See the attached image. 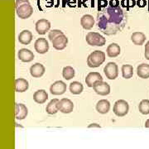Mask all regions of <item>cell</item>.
I'll return each mask as SVG.
<instances>
[{"mask_svg":"<svg viewBox=\"0 0 149 149\" xmlns=\"http://www.w3.org/2000/svg\"><path fill=\"white\" fill-rule=\"evenodd\" d=\"M89 128H101L99 124H97V123H92V124H91V125H89Z\"/></svg>","mask_w":149,"mask_h":149,"instance_id":"cell-35","label":"cell"},{"mask_svg":"<svg viewBox=\"0 0 149 149\" xmlns=\"http://www.w3.org/2000/svg\"><path fill=\"white\" fill-rule=\"evenodd\" d=\"M139 112L144 115L149 113V100H143L139 103Z\"/></svg>","mask_w":149,"mask_h":149,"instance_id":"cell-29","label":"cell"},{"mask_svg":"<svg viewBox=\"0 0 149 149\" xmlns=\"http://www.w3.org/2000/svg\"><path fill=\"white\" fill-rule=\"evenodd\" d=\"M110 109V103L107 100H101L96 104V110L101 114H105Z\"/></svg>","mask_w":149,"mask_h":149,"instance_id":"cell-19","label":"cell"},{"mask_svg":"<svg viewBox=\"0 0 149 149\" xmlns=\"http://www.w3.org/2000/svg\"><path fill=\"white\" fill-rule=\"evenodd\" d=\"M106 52L109 57L114 58V57H117L118 56H119L120 52H121V49H120V47L118 45L117 43H111L107 47Z\"/></svg>","mask_w":149,"mask_h":149,"instance_id":"cell-21","label":"cell"},{"mask_svg":"<svg viewBox=\"0 0 149 149\" xmlns=\"http://www.w3.org/2000/svg\"><path fill=\"white\" fill-rule=\"evenodd\" d=\"M148 13H149V0H148Z\"/></svg>","mask_w":149,"mask_h":149,"instance_id":"cell-37","label":"cell"},{"mask_svg":"<svg viewBox=\"0 0 149 149\" xmlns=\"http://www.w3.org/2000/svg\"><path fill=\"white\" fill-rule=\"evenodd\" d=\"M34 48L37 53L45 54L49 51V43L45 38H38L35 42Z\"/></svg>","mask_w":149,"mask_h":149,"instance_id":"cell-10","label":"cell"},{"mask_svg":"<svg viewBox=\"0 0 149 149\" xmlns=\"http://www.w3.org/2000/svg\"><path fill=\"white\" fill-rule=\"evenodd\" d=\"M135 5V1L134 0H128V3H127V5H126V8H127V9H129L130 8H133Z\"/></svg>","mask_w":149,"mask_h":149,"instance_id":"cell-33","label":"cell"},{"mask_svg":"<svg viewBox=\"0 0 149 149\" xmlns=\"http://www.w3.org/2000/svg\"><path fill=\"white\" fill-rule=\"evenodd\" d=\"M137 74L143 79L149 78V64L143 63L139 65L137 68Z\"/></svg>","mask_w":149,"mask_h":149,"instance_id":"cell-23","label":"cell"},{"mask_svg":"<svg viewBox=\"0 0 149 149\" xmlns=\"http://www.w3.org/2000/svg\"><path fill=\"white\" fill-rule=\"evenodd\" d=\"M28 87H29V84L27 80L23 78H19L15 80V89L17 92L19 93L25 92L28 90Z\"/></svg>","mask_w":149,"mask_h":149,"instance_id":"cell-22","label":"cell"},{"mask_svg":"<svg viewBox=\"0 0 149 149\" xmlns=\"http://www.w3.org/2000/svg\"><path fill=\"white\" fill-rule=\"evenodd\" d=\"M109 6L113 8H116L119 6V1L118 0H110L109 1Z\"/></svg>","mask_w":149,"mask_h":149,"instance_id":"cell-32","label":"cell"},{"mask_svg":"<svg viewBox=\"0 0 149 149\" xmlns=\"http://www.w3.org/2000/svg\"><path fill=\"white\" fill-rule=\"evenodd\" d=\"M146 4H147L146 0H138L137 2V5L139 6V8H143L146 6Z\"/></svg>","mask_w":149,"mask_h":149,"instance_id":"cell-34","label":"cell"},{"mask_svg":"<svg viewBox=\"0 0 149 149\" xmlns=\"http://www.w3.org/2000/svg\"><path fill=\"white\" fill-rule=\"evenodd\" d=\"M85 40L90 46H93V47L94 46L103 47L104 45H105L106 42L105 38L98 32H89L86 35Z\"/></svg>","mask_w":149,"mask_h":149,"instance_id":"cell-4","label":"cell"},{"mask_svg":"<svg viewBox=\"0 0 149 149\" xmlns=\"http://www.w3.org/2000/svg\"><path fill=\"white\" fill-rule=\"evenodd\" d=\"M80 24L85 30H91L95 25V19H94L93 16H91L90 14H86L81 17Z\"/></svg>","mask_w":149,"mask_h":149,"instance_id":"cell-16","label":"cell"},{"mask_svg":"<svg viewBox=\"0 0 149 149\" xmlns=\"http://www.w3.org/2000/svg\"><path fill=\"white\" fill-rule=\"evenodd\" d=\"M145 58L149 60V41L145 45Z\"/></svg>","mask_w":149,"mask_h":149,"instance_id":"cell-31","label":"cell"},{"mask_svg":"<svg viewBox=\"0 0 149 149\" xmlns=\"http://www.w3.org/2000/svg\"><path fill=\"white\" fill-rule=\"evenodd\" d=\"M105 61V53L101 51H95L87 58V65L91 68L100 66Z\"/></svg>","mask_w":149,"mask_h":149,"instance_id":"cell-3","label":"cell"},{"mask_svg":"<svg viewBox=\"0 0 149 149\" xmlns=\"http://www.w3.org/2000/svg\"><path fill=\"white\" fill-rule=\"evenodd\" d=\"M51 28V22L47 19H40L36 23V31L39 35H44L49 32Z\"/></svg>","mask_w":149,"mask_h":149,"instance_id":"cell-11","label":"cell"},{"mask_svg":"<svg viewBox=\"0 0 149 149\" xmlns=\"http://www.w3.org/2000/svg\"><path fill=\"white\" fill-rule=\"evenodd\" d=\"M63 34H64V32H61V30H58V29H53V30H52V31L49 32L48 37H49L50 41L52 42L56 37H57L58 36H60V35H63Z\"/></svg>","mask_w":149,"mask_h":149,"instance_id":"cell-30","label":"cell"},{"mask_svg":"<svg viewBox=\"0 0 149 149\" xmlns=\"http://www.w3.org/2000/svg\"><path fill=\"white\" fill-rule=\"evenodd\" d=\"M145 127H146V128H149V118L146 121V123H145Z\"/></svg>","mask_w":149,"mask_h":149,"instance_id":"cell-36","label":"cell"},{"mask_svg":"<svg viewBox=\"0 0 149 149\" xmlns=\"http://www.w3.org/2000/svg\"><path fill=\"white\" fill-rule=\"evenodd\" d=\"M123 77L124 79H130L133 75V68L131 65H123L121 68Z\"/></svg>","mask_w":149,"mask_h":149,"instance_id":"cell-27","label":"cell"},{"mask_svg":"<svg viewBox=\"0 0 149 149\" xmlns=\"http://www.w3.org/2000/svg\"><path fill=\"white\" fill-rule=\"evenodd\" d=\"M28 113L27 106L23 104H16L15 107V117L18 120H22L26 118Z\"/></svg>","mask_w":149,"mask_h":149,"instance_id":"cell-15","label":"cell"},{"mask_svg":"<svg viewBox=\"0 0 149 149\" xmlns=\"http://www.w3.org/2000/svg\"><path fill=\"white\" fill-rule=\"evenodd\" d=\"M93 89L95 91L96 94L102 96H105L109 95L110 93V86L109 85L103 81V80H99L95 82L93 85Z\"/></svg>","mask_w":149,"mask_h":149,"instance_id":"cell-6","label":"cell"},{"mask_svg":"<svg viewBox=\"0 0 149 149\" xmlns=\"http://www.w3.org/2000/svg\"><path fill=\"white\" fill-rule=\"evenodd\" d=\"M32 37H33V36H32V32L28 30H24V31H22L19 33L18 41L22 45H28L32 42Z\"/></svg>","mask_w":149,"mask_h":149,"instance_id":"cell-18","label":"cell"},{"mask_svg":"<svg viewBox=\"0 0 149 149\" xmlns=\"http://www.w3.org/2000/svg\"><path fill=\"white\" fill-rule=\"evenodd\" d=\"M97 20L99 29L103 33L111 36L122 31L125 27L127 15L120 6L116 8L109 6L98 13Z\"/></svg>","mask_w":149,"mask_h":149,"instance_id":"cell-1","label":"cell"},{"mask_svg":"<svg viewBox=\"0 0 149 149\" xmlns=\"http://www.w3.org/2000/svg\"><path fill=\"white\" fill-rule=\"evenodd\" d=\"M74 74H75V71L71 66H66L62 70V75L65 80H71L72 78H74Z\"/></svg>","mask_w":149,"mask_h":149,"instance_id":"cell-28","label":"cell"},{"mask_svg":"<svg viewBox=\"0 0 149 149\" xmlns=\"http://www.w3.org/2000/svg\"><path fill=\"white\" fill-rule=\"evenodd\" d=\"M99 80H103L101 74L99 72H91L85 78V83L88 87H93L94 84Z\"/></svg>","mask_w":149,"mask_h":149,"instance_id":"cell-17","label":"cell"},{"mask_svg":"<svg viewBox=\"0 0 149 149\" xmlns=\"http://www.w3.org/2000/svg\"><path fill=\"white\" fill-rule=\"evenodd\" d=\"M66 91V85L61 80H57L54 82L50 87V92L54 95H61Z\"/></svg>","mask_w":149,"mask_h":149,"instance_id":"cell-8","label":"cell"},{"mask_svg":"<svg viewBox=\"0 0 149 149\" xmlns=\"http://www.w3.org/2000/svg\"><path fill=\"white\" fill-rule=\"evenodd\" d=\"M104 72L109 80H115L118 75V68L115 62H109L104 68Z\"/></svg>","mask_w":149,"mask_h":149,"instance_id":"cell-7","label":"cell"},{"mask_svg":"<svg viewBox=\"0 0 149 149\" xmlns=\"http://www.w3.org/2000/svg\"><path fill=\"white\" fill-rule=\"evenodd\" d=\"M131 40L135 45L137 46H141L143 45L145 41H146V36L144 35L143 32H133L131 36Z\"/></svg>","mask_w":149,"mask_h":149,"instance_id":"cell-24","label":"cell"},{"mask_svg":"<svg viewBox=\"0 0 149 149\" xmlns=\"http://www.w3.org/2000/svg\"><path fill=\"white\" fill-rule=\"evenodd\" d=\"M48 95L47 91L44 90H39V91H36L33 94V100L34 101L37 103V104H44L45 102L47 100Z\"/></svg>","mask_w":149,"mask_h":149,"instance_id":"cell-20","label":"cell"},{"mask_svg":"<svg viewBox=\"0 0 149 149\" xmlns=\"http://www.w3.org/2000/svg\"><path fill=\"white\" fill-rule=\"evenodd\" d=\"M17 56H18V59L22 61V62H31L34 59L33 52L28 49H26V48L20 49Z\"/></svg>","mask_w":149,"mask_h":149,"instance_id":"cell-14","label":"cell"},{"mask_svg":"<svg viewBox=\"0 0 149 149\" xmlns=\"http://www.w3.org/2000/svg\"><path fill=\"white\" fill-rule=\"evenodd\" d=\"M52 42V45H53V47L56 50L61 51V50H63V49L66 47L67 43H68V38L66 37V36L65 34L60 35L57 37H56Z\"/></svg>","mask_w":149,"mask_h":149,"instance_id":"cell-12","label":"cell"},{"mask_svg":"<svg viewBox=\"0 0 149 149\" xmlns=\"http://www.w3.org/2000/svg\"><path fill=\"white\" fill-rule=\"evenodd\" d=\"M59 111H61L63 113H70L73 111L74 109V104L70 100L68 99H62L59 100L57 104Z\"/></svg>","mask_w":149,"mask_h":149,"instance_id":"cell-9","label":"cell"},{"mask_svg":"<svg viewBox=\"0 0 149 149\" xmlns=\"http://www.w3.org/2000/svg\"><path fill=\"white\" fill-rule=\"evenodd\" d=\"M46 71L44 65L41 63H36L30 67V74L34 78L42 77Z\"/></svg>","mask_w":149,"mask_h":149,"instance_id":"cell-13","label":"cell"},{"mask_svg":"<svg viewBox=\"0 0 149 149\" xmlns=\"http://www.w3.org/2000/svg\"><path fill=\"white\" fill-rule=\"evenodd\" d=\"M113 110L115 113V115H117L118 117H123L128 114V110H129L128 103L123 100H119L115 102Z\"/></svg>","mask_w":149,"mask_h":149,"instance_id":"cell-5","label":"cell"},{"mask_svg":"<svg viewBox=\"0 0 149 149\" xmlns=\"http://www.w3.org/2000/svg\"><path fill=\"white\" fill-rule=\"evenodd\" d=\"M17 15L21 19H27L33 13V8L28 0H17L16 1Z\"/></svg>","mask_w":149,"mask_h":149,"instance_id":"cell-2","label":"cell"},{"mask_svg":"<svg viewBox=\"0 0 149 149\" xmlns=\"http://www.w3.org/2000/svg\"><path fill=\"white\" fill-rule=\"evenodd\" d=\"M59 100L57 99H53L51 101L49 102L47 108H46V111L48 114H56L59 111L57 104H58Z\"/></svg>","mask_w":149,"mask_h":149,"instance_id":"cell-25","label":"cell"},{"mask_svg":"<svg viewBox=\"0 0 149 149\" xmlns=\"http://www.w3.org/2000/svg\"><path fill=\"white\" fill-rule=\"evenodd\" d=\"M84 90L83 85L78 81H73L70 84V91L73 95H80Z\"/></svg>","mask_w":149,"mask_h":149,"instance_id":"cell-26","label":"cell"}]
</instances>
